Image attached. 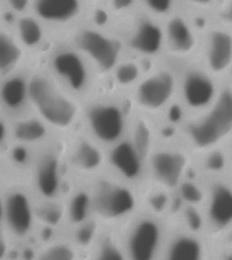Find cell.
<instances>
[{
    "label": "cell",
    "mask_w": 232,
    "mask_h": 260,
    "mask_svg": "<svg viewBox=\"0 0 232 260\" xmlns=\"http://www.w3.org/2000/svg\"><path fill=\"white\" fill-rule=\"evenodd\" d=\"M30 110L57 136H68L79 129L81 101L63 88L40 65L28 69Z\"/></svg>",
    "instance_id": "6da1fadb"
},
{
    "label": "cell",
    "mask_w": 232,
    "mask_h": 260,
    "mask_svg": "<svg viewBox=\"0 0 232 260\" xmlns=\"http://www.w3.org/2000/svg\"><path fill=\"white\" fill-rule=\"evenodd\" d=\"M175 140L193 156L232 140V81L221 85L215 103L199 114H183L175 125Z\"/></svg>",
    "instance_id": "7a4b0ae2"
},
{
    "label": "cell",
    "mask_w": 232,
    "mask_h": 260,
    "mask_svg": "<svg viewBox=\"0 0 232 260\" xmlns=\"http://www.w3.org/2000/svg\"><path fill=\"white\" fill-rule=\"evenodd\" d=\"M130 118L132 107L128 96L105 87L81 102L79 129L106 149L128 136Z\"/></svg>",
    "instance_id": "3957f363"
},
{
    "label": "cell",
    "mask_w": 232,
    "mask_h": 260,
    "mask_svg": "<svg viewBox=\"0 0 232 260\" xmlns=\"http://www.w3.org/2000/svg\"><path fill=\"white\" fill-rule=\"evenodd\" d=\"M33 65L42 67L63 88L81 102L105 88L89 61L61 38H53L46 52Z\"/></svg>",
    "instance_id": "277c9868"
},
{
    "label": "cell",
    "mask_w": 232,
    "mask_h": 260,
    "mask_svg": "<svg viewBox=\"0 0 232 260\" xmlns=\"http://www.w3.org/2000/svg\"><path fill=\"white\" fill-rule=\"evenodd\" d=\"M64 138L65 136H54L30 153L24 179L36 198H63L72 183L65 161Z\"/></svg>",
    "instance_id": "5b68a950"
},
{
    "label": "cell",
    "mask_w": 232,
    "mask_h": 260,
    "mask_svg": "<svg viewBox=\"0 0 232 260\" xmlns=\"http://www.w3.org/2000/svg\"><path fill=\"white\" fill-rule=\"evenodd\" d=\"M93 217L102 226L124 225L140 210V191L137 187L114 178L103 171L87 180Z\"/></svg>",
    "instance_id": "8992f818"
},
{
    "label": "cell",
    "mask_w": 232,
    "mask_h": 260,
    "mask_svg": "<svg viewBox=\"0 0 232 260\" xmlns=\"http://www.w3.org/2000/svg\"><path fill=\"white\" fill-rule=\"evenodd\" d=\"M177 68L166 60L152 62L126 95L133 111L160 119L177 103Z\"/></svg>",
    "instance_id": "52a82bcc"
},
{
    "label": "cell",
    "mask_w": 232,
    "mask_h": 260,
    "mask_svg": "<svg viewBox=\"0 0 232 260\" xmlns=\"http://www.w3.org/2000/svg\"><path fill=\"white\" fill-rule=\"evenodd\" d=\"M56 38L72 45L89 61L103 84L114 67L126 56L117 34L110 27H102L93 22H85Z\"/></svg>",
    "instance_id": "ba28073f"
},
{
    "label": "cell",
    "mask_w": 232,
    "mask_h": 260,
    "mask_svg": "<svg viewBox=\"0 0 232 260\" xmlns=\"http://www.w3.org/2000/svg\"><path fill=\"white\" fill-rule=\"evenodd\" d=\"M110 28L121 41L126 56L146 64L163 60L164 36L162 20L137 10L129 16L113 22Z\"/></svg>",
    "instance_id": "9c48e42d"
},
{
    "label": "cell",
    "mask_w": 232,
    "mask_h": 260,
    "mask_svg": "<svg viewBox=\"0 0 232 260\" xmlns=\"http://www.w3.org/2000/svg\"><path fill=\"white\" fill-rule=\"evenodd\" d=\"M36 195L23 174L4 178L3 223L2 229L10 240L24 241L36 232Z\"/></svg>",
    "instance_id": "30bf717a"
},
{
    "label": "cell",
    "mask_w": 232,
    "mask_h": 260,
    "mask_svg": "<svg viewBox=\"0 0 232 260\" xmlns=\"http://www.w3.org/2000/svg\"><path fill=\"white\" fill-rule=\"evenodd\" d=\"M147 182L174 192L193 168V154L175 138L159 140L146 157Z\"/></svg>",
    "instance_id": "8fae6325"
},
{
    "label": "cell",
    "mask_w": 232,
    "mask_h": 260,
    "mask_svg": "<svg viewBox=\"0 0 232 260\" xmlns=\"http://www.w3.org/2000/svg\"><path fill=\"white\" fill-rule=\"evenodd\" d=\"M178 76L177 88V105L183 114H199L208 110L219 95L221 85L198 64V61H190L175 65Z\"/></svg>",
    "instance_id": "7c38bea8"
},
{
    "label": "cell",
    "mask_w": 232,
    "mask_h": 260,
    "mask_svg": "<svg viewBox=\"0 0 232 260\" xmlns=\"http://www.w3.org/2000/svg\"><path fill=\"white\" fill-rule=\"evenodd\" d=\"M121 243L126 260H158L167 235V222L138 210L125 222Z\"/></svg>",
    "instance_id": "4fadbf2b"
},
{
    "label": "cell",
    "mask_w": 232,
    "mask_h": 260,
    "mask_svg": "<svg viewBox=\"0 0 232 260\" xmlns=\"http://www.w3.org/2000/svg\"><path fill=\"white\" fill-rule=\"evenodd\" d=\"M162 23L164 36L163 60L174 65L197 60L204 24L181 8L163 19Z\"/></svg>",
    "instance_id": "5bb4252c"
},
{
    "label": "cell",
    "mask_w": 232,
    "mask_h": 260,
    "mask_svg": "<svg viewBox=\"0 0 232 260\" xmlns=\"http://www.w3.org/2000/svg\"><path fill=\"white\" fill-rule=\"evenodd\" d=\"M198 64L220 83L232 81V27L207 19L201 28Z\"/></svg>",
    "instance_id": "9a60e30c"
},
{
    "label": "cell",
    "mask_w": 232,
    "mask_h": 260,
    "mask_svg": "<svg viewBox=\"0 0 232 260\" xmlns=\"http://www.w3.org/2000/svg\"><path fill=\"white\" fill-rule=\"evenodd\" d=\"M32 14L46 26L53 38L90 22V0H33Z\"/></svg>",
    "instance_id": "2e32d148"
},
{
    "label": "cell",
    "mask_w": 232,
    "mask_h": 260,
    "mask_svg": "<svg viewBox=\"0 0 232 260\" xmlns=\"http://www.w3.org/2000/svg\"><path fill=\"white\" fill-rule=\"evenodd\" d=\"M64 153L72 182H87L105 171L106 149L80 129L65 136Z\"/></svg>",
    "instance_id": "e0dca14e"
},
{
    "label": "cell",
    "mask_w": 232,
    "mask_h": 260,
    "mask_svg": "<svg viewBox=\"0 0 232 260\" xmlns=\"http://www.w3.org/2000/svg\"><path fill=\"white\" fill-rule=\"evenodd\" d=\"M207 198L202 210L207 219V233L215 239H224L232 226V178L207 179Z\"/></svg>",
    "instance_id": "ac0fdd59"
},
{
    "label": "cell",
    "mask_w": 232,
    "mask_h": 260,
    "mask_svg": "<svg viewBox=\"0 0 232 260\" xmlns=\"http://www.w3.org/2000/svg\"><path fill=\"white\" fill-rule=\"evenodd\" d=\"M105 171L122 182L140 187L147 182L146 156L128 136L106 148Z\"/></svg>",
    "instance_id": "d6986e66"
},
{
    "label": "cell",
    "mask_w": 232,
    "mask_h": 260,
    "mask_svg": "<svg viewBox=\"0 0 232 260\" xmlns=\"http://www.w3.org/2000/svg\"><path fill=\"white\" fill-rule=\"evenodd\" d=\"M158 260H209L207 236L194 235L179 226L167 231Z\"/></svg>",
    "instance_id": "ffe728a7"
},
{
    "label": "cell",
    "mask_w": 232,
    "mask_h": 260,
    "mask_svg": "<svg viewBox=\"0 0 232 260\" xmlns=\"http://www.w3.org/2000/svg\"><path fill=\"white\" fill-rule=\"evenodd\" d=\"M11 30L20 46L27 53L30 65L34 64L46 52L49 45L52 44V34L32 12L15 16L11 24Z\"/></svg>",
    "instance_id": "44dd1931"
},
{
    "label": "cell",
    "mask_w": 232,
    "mask_h": 260,
    "mask_svg": "<svg viewBox=\"0 0 232 260\" xmlns=\"http://www.w3.org/2000/svg\"><path fill=\"white\" fill-rule=\"evenodd\" d=\"M28 69L16 71L0 79V113L8 119L30 113L28 103Z\"/></svg>",
    "instance_id": "7402d4cb"
},
{
    "label": "cell",
    "mask_w": 232,
    "mask_h": 260,
    "mask_svg": "<svg viewBox=\"0 0 232 260\" xmlns=\"http://www.w3.org/2000/svg\"><path fill=\"white\" fill-rule=\"evenodd\" d=\"M52 129L34 113H27L10 119V144L26 149H36L52 140Z\"/></svg>",
    "instance_id": "603a6c76"
},
{
    "label": "cell",
    "mask_w": 232,
    "mask_h": 260,
    "mask_svg": "<svg viewBox=\"0 0 232 260\" xmlns=\"http://www.w3.org/2000/svg\"><path fill=\"white\" fill-rule=\"evenodd\" d=\"M191 171L204 180L231 175V144L216 146L198 154H194Z\"/></svg>",
    "instance_id": "cb8c5ba5"
},
{
    "label": "cell",
    "mask_w": 232,
    "mask_h": 260,
    "mask_svg": "<svg viewBox=\"0 0 232 260\" xmlns=\"http://www.w3.org/2000/svg\"><path fill=\"white\" fill-rule=\"evenodd\" d=\"M65 206V225L75 228L93 217V205L87 182L73 180L63 197Z\"/></svg>",
    "instance_id": "d4e9b609"
},
{
    "label": "cell",
    "mask_w": 232,
    "mask_h": 260,
    "mask_svg": "<svg viewBox=\"0 0 232 260\" xmlns=\"http://www.w3.org/2000/svg\"><path fill=\"white\" fill-rule=\"evenodd\" d=\"M138 191H140V210L164 219L166 222L178 207L179 201L172 191L155 186L148 182L144 183Z\"/></svg>",
    "instance_id": "484cf974"
},
{
    "label": "cell",
    "mask_w": 232,
    "mask_h": 260,
    "mask_svg": "<svg viewBox=\"0 0 232 260\" xmlns=\"http://www.w3.org/2000/svg\"><path fill=\"white\" fill-rule=\"evenodd\" d=\"M30 67V58L14 36L11 27L0 24V79Z\"/></svg>",
    "instance_id": "4316f807"
},
{
    "label": "cell",
    "mask_w": 232,
    "mask_h": 260,
    "mask_svg": "<svg viewBox=\"0 0 232 260\" xmlns=\"http://www.w3.org/2000/svg\"><path fill=\"white\" fill-rule=\"evenodd\" d=\"M144 65H147L146 62L137 58L125 56L110 72L109 77L105 81V87L109 83V89L122 95H128L130 89L137 84V81L146 73L147 67Z\"/></svg>",
    "instance_id": "83f0119b"
},
{
    "label": "cell",
    "mask_w": 232,
    "mask_h": 260,
    "mask_svg": "<svg viewBox=\"0 0 232 260\" xmlns=\"http://www.w3.org/2000/svg\"><path fill=\"white\" fill-rule=\"evenodd\" d=\"M37 226L48 231H60L65 225V206L63 198H36Z\"/></svg>",
    "instance_id": "f1b7e54d"
},
{
    "label": "cell",
    "mask_w": 232,
    "mask_h": 260,
    "mask_svg": "<svg viewBox=\"0 0 232 260\" xmlns=\"http://www.w3.org/2000/svg\"><path fill=\"white\" fill-rule=\"evenodd\" d=\"M90 260H126L121 236L113 228L101 232L90 249Z\"/></svg>",
    "instance_id": "f546056e"
},
{
    "label": "cell",
    "mask_w": 232,
    "mask_h": 260,
    "mask_svg": "<svg viewBox=\"0 0 232 260\" xmlns=\"http://www.w3.org/2000/svg\"><path fill=\"white\" fill-rule=\"evenodd\" d=\"M174 194L181 203L202 207L207 198V183L191 171L190 174L179 183Z\"/></svg>",
    "instance_id": "4dcf8cb0"
},
{
    "label": "cell",
    "mask_w": 232,
    "mask_h": 260,
    "mask_svg": "<svg viewBox=\"0 0 232 260\" xmlns=\"http://www.w3.org/2000/svg\"><path fill=\"white\" fill-rule=\"evenodd\" d=\"M178 205L179 206L174 213L178 219V226L194 235L207 236V219L202 207L185 205L181 202Z\"/></svg>",
    "instance_id": "1f68e13d"
},
{
    "label": "cell",
    "mask_w": 232,
    "mask_h": 260,
    "mask_svg": "<svg viewBox=\"0 0 232 260\" xmlns=\"http://www.w3.org/2000/svg\"><path fill=\"white\" fill-rule=\"evenodd\" d=\"M81 252L69 239L49 241L37 252L34 260H80Z\"/></svg>",
    "instance_id": "d6a6232c"
},
{
    "label": "cell",
    "mask_w": 232,
    "mask_h": 260,
    "mask_svg": "<svg viewBox=\"0 0 232 260\" xmlns=\"http://www.w3.org/2000/svg\"><path fill=\"white\" fill-rule=\"evenodd\" d=\"M102 225L98 222L95 218L87 219L85 222L80 223L72 229V236H71V241L75 244V247L80 252L90 251L94 243L97 241L102 232Z\"/></svg>",
    "instance_id": "836d02e7"
},
{
    "label": "cell",
    "mask_w": 232,
    "mask_h": 260,
    "mask_svg": "<svg viewBox=\"0 0 232 260\" xmlns=\"http://www.w3.org/2000/svg\"><path fill=\"white\" fill-rule=\"evenodd\" d=\"M140 10L156 19L163 20L179 8L178 0H138Z\"/></svg>",
    "instance_id": "e575fe53"
},
{
    "label": "cell",
    "mask_w": 232,
    "mask_h": 260,
    "mask_svg": "<svg viewBox=\"0 0 232 260\" xmlns=\"http://www.w3.org/2000/svg\"><path fill=\"white\" fill-rule=\"evenodd\" d=\"M103 7L111 23L140 10L138 0H103Z\"/></svg>",
    "instance_id": "d590c367"
},
{
    "label": "cell",
    "mask_w": 232,
    "mask_h": 260,
    "mask_svg": "<svg viewBox=\"0 0 232 260\" xmlns=\"http://www.w3.org/2000/svg\"><path fill=\"white\" fill-rule=\"evenodd\" d=\"M220 0H178L181 10L186 11L197 19H208Z\"/></svg>",
    "instance_id": "8d00e7d4"
},
{
    "label": "cell",
    "mask_w": 232,
    "mask_h": 260,
    "mask_svg": "<svg viewBox=\"0 0 232 260\" xmlns=\"http://www.w3.org/2000/svg\"><path fill=\"white\" fill-rule=\"evenodd\" d=\"M4 11L14 16L24 15L32 12L33 0H0Z\"/></svg>",
    "instance_id": "74e56055"
},
{
    "label": "cell",
    "mask_w": 232,
    "mask_h": 260,
    "mask_svg": "<svg viewBox=\"0 0 232 260\" xmlns=\"http://www.w3.org/2000/svg\"><path fill=\"white\" fill-rule=\"evenodd\" d=\"M10 145V119L0 113V153Z\"/></svg>",
    "instance_id": "f35d334b"
},
{
    "label": "cell",
    "mask_w": 232,
    "mask_h": 260,
    "mask_svg": "<svg viewBox=\"0 0 232 260\" xmlns=\"http://www.w3.org/2000/svg\"><path fill=\"white\" fill-rule=\"evenodd\" d=\"M220 249H221V251H220L219 255H217V260H232L231 245H229V244L221 243Z\"/></svg>",
    "instance_id": "ab89813d"
},
{
    "label": "cell",
    "mask_w": 232,
    "mask_h": 260,
    "mask_svg": "<svg viewBox=\"0 0 232 260\" xmlns=\"http://www.w3.org/2000/svg\"><path fill=\"white\" fill-rule=\"evenodd\" d=\"M3 195H4V178L0 172V229L3 223Z\"/></svg>",
    "instance_id": "60d3db41"
},
{
    "label": "cell",
    "mask_w": 232,
    "mask_h": 260,
    "mask_svg": "<svg viewBox=\"0 0 232 260\" xmlns=\"http://www.w3.org/2000/svg\"><path fill=\"white\" fill-rule=\"evenodd\" d=\"M4 15H6V11H4V8H3V6H2V3H0V24H3Z\"/></svg>",
    "instance_id": "b9f144b4"
}]
</instances>
